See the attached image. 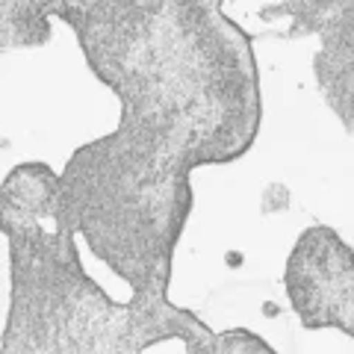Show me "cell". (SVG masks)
Returning <instances> with one entry per match:
<instances>
[{"mask_svg":"<svg viewBox=\"0 0 354 354\" xmlns=\"http://www.w3.org/2000/svg\"><path fill=\"white\" fill-rule=\"evenodd\" d=\"M68 24L86 65L118 97L113 133L59 171L86 248L133 298L165 301L192 213V171L254 148L263 124L254 41L225 0H36Z\"/></svg>","mask_w":354,"mask_h":354,"instance_id":"1","label":"cell"},{"mask_svg":"<svg viewBox=\"0 0 354 354\" xmlns=\"http://www.w3.org/2000/svg\"><path fill=\"white\" fill-rule=\"evenodd\" d=\"M0 234L9 242V313L0 354H145L165 339L186 351L216 334L171 298L118 301L86 272L59 171L18 162L0 183Z\"/></svg>","mask_w":354,"mask_h":354,"instance_id":"2","label":"cell"},{"mask_svg":"<svg viewBox=\"0 0 354 354\" xmlns=\"http://www.w3.org/2000/svg\"><path fill=\"white\" fill-rule=\"evenodd\" d=\"M283 290L304 330H339L354 342V248L330 225H307L283 266Z\"/></svg>","mask_w":354,"mask_h":354,"instance_id":"3","label":"cell"},{"mask_svg":"<svg viewBox=\"0 0 354 354\" xmlns=\"http://www.w3.org/2000/svg\"><path fill=\"white\" fill-rule=\"evenodd\" d=\"M263 21H286L281 39H313V83L319 97L354 136V0H278Z\"/></svg>","mask_w":354,"mask_h":354,"instance_id":"4","label":"cell"},{"mask_svg":"<svg viewBox=\"0 0 354 354\" xmlns=\"http://www.w3.org/2000/svg\"><path fill=\"white\" fill-rule=\"evenodd\" d=\"M53 36V18L36 0H0V53L41 48Z\"/></svg>","mask_w":354,"mask_h":354,"instance_id":"5","label":"cell"},{"mask_svg":"<svg viewBox=\"0 0 354 354\" xmlns=\"http://www.w3.org/2000/svg\"><path fill=\"white\" fill-rule=\"evenodd\" d=\"M186 354H278V348L266 337H260L257 330L239 325V328L216 330L204 346H198Z\"/></svg>","mask_w":354,"mask_h":354,"instance_id":"6","label":"cell"}]
</instances>
